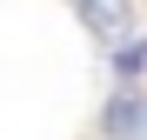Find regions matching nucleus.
Wrapping results in <instances>:
<instances>
[{
  "label": "nucleus",
  "instance_id": "1",
  "mask_svg": "<svg viewBox=\"0 0 147 140\" xmlns=\"http://www.w3.org/2000/svg\"><path fill=\"white\" fill-rule=\"evenodd\" d=\"M74 13H80L87 33H100V40H127L134 33V0H74Z\"/></svg>",
  "mask_w": 147,
  "mask_h": 140
},
{
  "label": "nucleus",
  "instance_id": "2",
  "mask_svg": "<svg viewBox=\"0 0 147 140\" xmlns=\"http://www.w3.org/2000/svg\"><path fill=\"white\" fill-rule=\"evenodd\" d=\"M100 127H107V140H147V93H114L107 100V113H100Z\"/></svg>",
  "mask_w": 147,
  "mask_h": 140
},
{
  "label": "nucleus",
  "instance_id": "3",
  "mask_svg": "<svg viewBox=\"0 0 147 140\" xmlns=\"http://www.w3.org/2000/svg\"><path fill=\"white\" fill-rule=\"evenodd\" d=\"M114 67H120V74H140V67H147V40H127V47H114Z\"/></svg>",
  "mask_w": 147,
  "mask_h": 140
}]
</instances>
